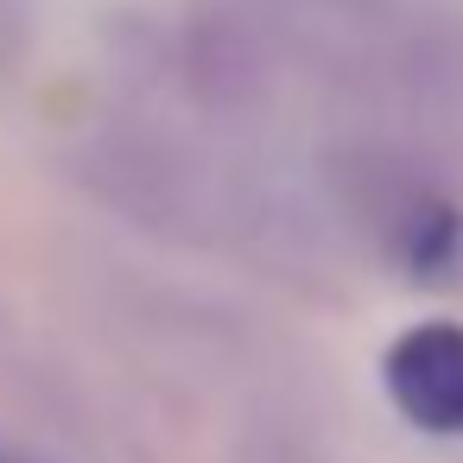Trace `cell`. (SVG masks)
<instances>
[{
	"instance_id": "obj_1",
	"label": "cell",
	"mask_w": 463,
	"mask_h": 463,
	"mask_svg": "<svg viewBox=\"0 0 463 463\" xmlns=\"http://www.w3.org/2000/svg\"><path fill=\"white\" fill-rule=\"evenodd\" d=\"M387 393L419 431H463V324H419L387 349Z\"/></svg>"
}]
</instances>
